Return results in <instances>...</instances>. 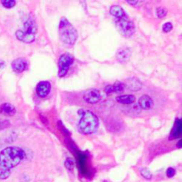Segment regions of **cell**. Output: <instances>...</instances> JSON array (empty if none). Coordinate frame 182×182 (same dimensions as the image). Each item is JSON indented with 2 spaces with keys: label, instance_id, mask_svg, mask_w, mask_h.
I'll return each mask as SVG.
<instances>
[{
  "label": "cell",
  "instance_id": "16",
  "mask_svg": "<svg viewBox=\"0 0 182 182\" xmlns=\"http://www.w3.org/2000/svg\"><path fill=\"white\" fill-rule=\"evenodd\" d=\"M124 84L122 83V82H119V81H117L115 83V84L113 85V88H114V91L115 92H117V93H121V92H123L124 90Z\"/></svg>",
  "mask_w": 182,
  "mask_h": 182
},
{
  "label": "cell",
  "instance_id": "17",
  "mask_svg": "<svg viewBox=\"0 0 182 182\" xmlns=\"http://www.w3.org/2000/svg\"><path fill=\"white\" fill-rule=\"evenodd\" d=\"M2 5L7 8V9H10V8H13V6L16 5V1L15 0H2L1 1Z\"/></svg>",
  "mask_w": 182,
  "mask_h": 182
},
{
  "label": "cell",
  "instance_id": "21",
  "mask_svg": "<svg viewBox=\"0 0 182 182\" xmlns=\"http://www.w3.org/2000/svg\"><path fill=\"white\" fill-rule=\"evenodd\" d=\"M171 29H172V24H171L170 22H165V23L163 25V30H164V32H165V33H168Z\"/></svg>",
  "mask_w": 182,
  "mask_h": 182
},
{
  "label": "cell",
  "instance_id": "2",
  "mask_svg": "<svg viewBox=\"0 0 182 182\" xmlns=\"http://www.w3.org/2000/svg\"><path fill=\"white\" fill-rule=\"evenodd\" d=\"M37 32H38V26L36 21L33 18V16L28 15L23 22L22 28L16 31L15 36L18 40L23 43L30 44L35 41Z\"/></svg>",
  "mask_w": 182,
  "mask_h": 182
},
{
  "label": "cell",
  "instance_id": "26",
  "mask_svg": "<svg viewBox=\"0 0 182 182\" xmlns=\"http://www.w3.org/2000/svg\"><path fill=\"white\" fill-rule=\"evenodd\" d=\"M5 67V61H2V60H0V70H2Z\"/></svg>",
  "mask_w": 182,
  "mask_h": 182
},
{
  "label": "cell",
  "instance_id": "10",
  "mask_svg": "<svg viewBox=\"0 0 182 182\" xmlns=\"http://www.w3.org/2000/svg\"><path fill=\"white\" fill-rule=\"evenodd\" d=\"M131 58V50L128 47H121L117 50V61L123 63L129 61Z\"/></svg>",
  "mask_w": 182,
  "mask_h": 182
},
{
  "label": "cell",
  "instance_id": "8",
  "mask_svg": "<svg viewBox=\"0 0 182 182\" xmlns=\"http://www.w3.org/2000/svg\"><path fill=\"white\" fill-rule=\"evenodd\" d=\"M28 68V62L23 58H18L13 61L12 62V69L15 73L20 74L25 71Z\"/></svg>",
  "mask_w": 182,
  "mask_h": 182
},
{
  "label": "cell",
  "instance_id": "24",
  "mask_svg": "<svg viewBox=\"0 0 182 182\" xmlns=\"http://www.w3.org/2000/svg\"><path fill=\"white\" fill-rule=\"evenodd\" d=\"M114 91V88H113V85H108L106 88H105V92L107 94H110Z\"/></svg>",
  "mask_w": 182,
  "mask_h": 182
},
{
  "label": "cell",
  "instance_id": "19",
  "mask_svg": "<svg viewBox=\"0 0 182 182\" xmlns=\"http://www.w3.org/2000/svg\"><path fill=\"white\" fill-rule=\"evenodd\" d=\"M167 14V10L164 7H158L156 9V16L160 19H163Z\"/></svg>",
  "mask_w": 182,
  "mask_h": 182
},
{
  "label": "cell",
  "instance_id": "18",
  "mask_svg": "<svg viewBox=\"0 0 182 182\" xmlns=\"http://www.w3.org/2000/svg\"><path fill=\"white\" fill-rule=\"evenodd\" d=\"M141 174L142 175V177H144L146 180H151L152 179V173L151 171L147 168H142L141 170Z\"/></svg>",
  "mask_w": 182,
  "mask_h": 182
},
{
  "label": "cell",
  "instance_id": "20",
  "mask_svg": "<svg viewBox=\"0 0 182 182\" xmlns=\"http://www.w3.org/2000/svg\"><path fill=\"white\" fill-rule=\"evenodd\" d=\"M65 167L67 168V169L68 170H72L74 169V167H75V164H74V161H73L72 158L68 157V158L66 159Z\"/></svg>",
  "mask_w": 182,
  "mask_h": 182
},
{
  "label": "cell",
  "instance_id": "5",
  "mask_svg": "<svg viewBox=\"0 0 182 182\" xmlns=\"http://www.w3.org/2000/svg\"><path fill=\"white\" fill-rule=\"evenodd\" d=\"M116 27H117L118 32L125 38H131L135 32L134 23L127 17H124L122 19H117L116 21Z\"/></svg>",
  "mask_w": 182,
  "mask_h": 182
},
{
  "label": "cell",
  "instance_id": "6",
  "mask_svg": "<svg viewBox=\"0 0 182 182\" xmlns=\"http://www.w3.org/2000/svg\"><path fill=\"white\" fill-rule=\"evenodd\" d=\"M75 59L71 54L65 53L62 54L58 61V76L59 78L65 77L70 68V66L73 64Z\"/></svg>",
  "mask_w": 182,
  "mask_h": 182
},
{
  "label": "cell",
  "instance_id": "14",
  "mask_svg": "<svg viewBox=\"0 0 182 182\" xmlns=\"http://www.w3.org/2000/svg\"><path fill=\"white\" fill-rule=\"evenodd\" d=\"M110 13L116 17L117 19H122V18H124L126 17V13L124 11V9L119 6V5H112L110 7V10H109Z\"/></svg>",
  "mask_w": 182,
  "mask_h": 182
},
{
  "label": "cell",
  "instance_id": "15",
  "mask_svg": "<svg viewBox=\"0 0 182 182\" xmlns=\"http://www.w3.org/2000/svg\"><path fill=\"white\" fill-rule=\"evenodd\" d=\"M116 100L118 103L129 105L134 103L136 99H135V96H133V95H120V96H117Z\"/></svg>",
  "mask_w": 182,
  "mask_h": 182
},
{
  "label": "cell",
  "instance_id": "4",
  "mask_svg": "<svg viewBox=\"0 0 182 182\" xmlns=\"http://www.w3.org/2000/svg\"><path fill=\"white\" fill-rule=\"evenodd\" d=\"M78 127L82 134H91L99 127V119L94 113L85 111L78 122Z\"/></svg>",
  "mask_w": 182,
  "mask_h": 182
},
{
  "label": "cell",
  "instance_id": "23",
  "mask_svg": "<svg viewBox=\"0 0 182 182\" xmlns=\"http://www.w3.org/2000/svg\"><path fill=\"white\" fill-rule=\"evenodd\" d=\"M176 131H178V135L179 134H182V120H180L179 123H177L176 124ZM180 147H182V143L180 145Z\"/></svg>",
  "mask_w": 182,
  "mask_h": 182
},
{
  "label": "cell",
  "instance_id": "22",
  "mask_svg": "<svg viewBox=\"0 0 182 182\" xmlns=\"http://www.w3.org/2000/svg\"><path fill=\"white\" fill-rule=\"evenodd\" d=\"M175 173H176V170L172 167H169L166 170V175H167L168 178H172L175 175Z\"/></svg>",
  "mask_w": 182,
  "mask_h": 182
},
{
  "label": "cell",
  "instance_id": "9",
  "mask_svg": "<svg viewBox=\"0 0 182 182\" xmlns=\"http://www.w3.org/2000/svg\"><path fill=\"white\" fill-rule=\"evenodd\" d=\"M51 91V84L47 81L39 82L37 85V93L39 97L45 98Z\"/></svg>",
  "mask_w": 182,
  "mask_h": 182
},
{
  "label": "cell",
  "instance_id": "12",
  "mask_svg": "<svg viewBox=\"0 0 182 182\" xmlns=\"http://www.w3.org/2000/svg\"><path fill=\"white\" fill-rule=\"evenodd\" d=\"M139 104L141 108L145 110H148L152 108L153 106V100L148 96V95H142L139 99Z\"/></svg>",
  "mask_w": 182,
  "mask_h": 182
},
{
  "label": "cell",
  "instance_id": "13",
  "mask_svg": "<svg viewBox=\"0 0 182 182\" xmlns=\"http://www.w3.org/2000/svg\"><path fill=\"white\" fill-rule=\"evenodd\" d=\"M0 112L5 116H9L12 117L14 116L16 113V109L14 108V106H13L10 103H4L3 105H1L0 107Z\"/></svg>",
  "mask_w": 182,
  "mask_h": 182
},
{
  "label": "cell",
  "instance_id": "3",
  "mask_svg": "<svg viewBox=\"0 0 182 182\" xmlns=\"http://www.w3.org/2000/svg\"><path fill=\"white\" fill-rule=\"evenodd\" d=\"M59 37L61 41L68 46L75 45L78 34L77 29L67 20V18L62 17L59 24Z\"/></svg>",
  "mask_w": 182,
  "mask_h": 182
},
{
  "label": "cell",
  "instance_id": "7",
  "mask_svg": "<svg viewBox=\"0 0 182 182\" xmlns=\"http://www.w3.org/2000/svg\"><path fill=\"white\" fill-rule=\"evenodd\" d=\"M84 99L89 104H96L101 101V94L100 91H98L96 89H90V90H87L85 91V93L84 95Z\"/></svg>",
  "mask_w": 182,
  "mask_h": 182
},
{
  "label": "cell",
  "instance_id": "25",
  "mask_svg": "<svg viewBox=\"0 0 182 182\" xmlns=\"http://www.w3.org/2000/svg\"><path fill=\"white\" fill-rule=\"evenodd\" d=\"M129 5H136L137 4H138V0H133V1H131V0H127L126 1Z\"/></svg>",
  "mask_w": 182,
  "mask_h": 182
},
{
  "label": "cell",
  "instance_id": "11",
  "mask_svg": "<svg viewBox=\"0 0 182 182\" xmlns=\"http://www.w3.org/2000/svg\"><path fill=\"white\" fill-rule=\"evenodd\" d=\"M126 86L128 87V89L131 91H137L141 89L142 84L141 82L136 78H128L126 80Z\"/></svg>",
  "mask_w": 182,
  "mask_h": 182
},
{
  "label": "cell",
  "instance_id": "1",
  "mask_svg": "<svg viewBox=\"0 0 182 182\" xmlns=\"http://www.w3.org/2000/svg\"><path fill=\"white\" fill-rule=\"evenodd\" d=\"M25 157L24 151L17 147H9L0 153V180H6L11 170L16 167Z\"/></svg>",
  "mask_w": 182,
  "mask_h": 182
}]
</instances>
